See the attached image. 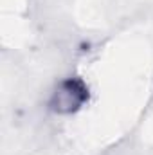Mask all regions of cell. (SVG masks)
Wrapping results in <instances>:
<instances>
[{
  "label": "cell",
  "mask_w": 153,
  "mask_h": 155,
  "mask_svg": "<svg viewBox=\"0 0 153 155\" xmlns=\"http://www.w3.org/2000/svg\"><path fill=\"white\" fill-rule=\"evenodd\" d=\"M85 92H86V88L77 81L61 83V87L56 90V94L52 97V108L56 112H72V110H76L85 101Z\"/></svg>",
  "instance_id": "obj_1"
}]
</instances>
